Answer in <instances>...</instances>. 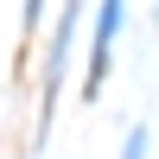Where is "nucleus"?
Instances as JSON below:
<instances>
[{"label":"nucleus","mask_w":159,"mask_h":159,"mask_svg":"<svg viewBox=\"0 0 159 159\" xmlns=\"http://www.w3.org/2000/svg\"><path fill=\"white\" fill-rule=\"evenodd\" d=\"M115 32H121V0H102V19H96V64H89V96L102 89V76H108V45Z\"/></svg>","instance_id":"obj_1"},{"label":"nucleus","mask_w":159,"mask_h":159,"mask_svg":"<svg viewBox=\"0 0 159 159\" xmlns=\"http://www.w3.org/2000/svg\"><path fill=\"white\" fill-rule=\"evenodd\" d=\"M140 153H147V134L134 127V134H127V153H121V159H140Z\"/></svg>","instance_id":"obj_2"}]
</instances>
